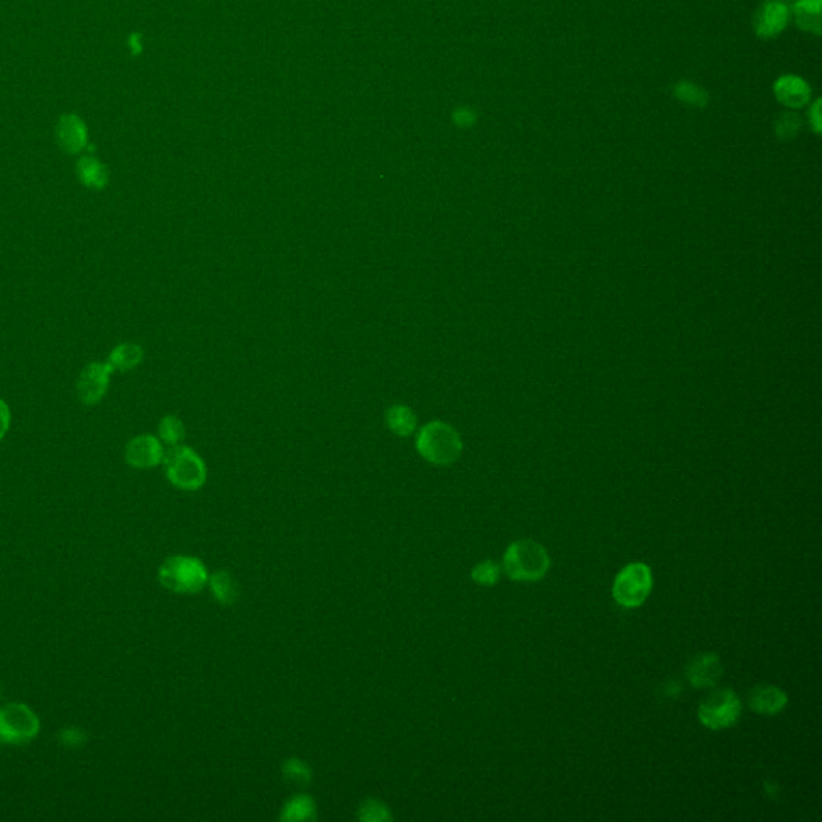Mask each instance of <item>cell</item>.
Masks as SVG:
<instances>
[{"instance_id": "cell-1", "label": "cell", "mask_w": 822, "mask_h": 822, "mask_svg": "<svg viewBox=\"0 0 822 822\" xmlns=\"http://www.w3.org/2000/svg\"><path fill=\"white\" fill-rule=\"evenodd\" d=\"M159 583L175 595H196L208 585V569L192 556H173L164 560L158 572Z\"/></svg>"}, {"instance_id": "cell-2", "label": "cell", "mask_w": 822, "mask_h": 822, "mask_svg": "<svg viewBox=\"0 0 822 822\" xmlns=\"http://www.w3.org/2000/svg\"><path fill=\"white\" fill-rule=\"evenodd\" d=\"M418 453L436 466L455 463L461 455L463 443L455 429L442 421H432L420 429L416 437Z\"/></svg>"}, {"instance_id": "cell-3", "label": "cell", "mask_w": 822, "mask_h": 822, "mask_svg": "<svg viewBox=\"0 0 822 822\" xmlns=\"http://www.w3.org/2000/svg\"><path fill=\"white\" fill-rule=\"evenodd\" d=\"M503 567L512 580H541L550 569V556L537 541L520 540L506 550Z\"/></svg>"}, {"instance_id": "cell-4", "label": "cell", "mask_w": 822, "mask_h": 822, "mask_svg": "<svg viewBox=\"0 0 822 822\" xmlns=\"http://www.w3.org/2000/svg\"><path fill=\"white\" fill-rule=\"evenodd\" d=\"M163 461L166 464L169 482L180 490H200L206 482V464L194 450L173 445V449L164 453Z\"/></svg>"}, {"instance_id": "cell-5", "label": "cell", "mask_w": 822, "mask_h": 822, "mask_svg": "<svg viewBox=\"0 0 822 822\" xmlns=\"http://www.w3.org/2000/svg\"><path fill=\"white\" fill-rule=\"evenodd\" d=\"M652 589V570L643 562L623 567L615 577L612 596L622 608H639Z\"/></svg>"}, {"instance_id": "cell-6", "label": "cell", "mask_w": 822, "mask_h": 822, "mask_svg": "<svg viewBox=\"0 0 822 822\" xmlns=\"http://www.w3.org/2000/svg\"><path fill=\"white\" fill-rule=\"evenodd\" d=\"M41 731V721L26 704L14 702L0 708V740L12 746H23Z\"/></svg>"}, {"instance_id": "cell-7", "label": "cell", "mask_w": 822, "mask_h": 822, "mask_svg": "<svg viewBox=\"0 0 822 822\" xmlns=\"http://www.w3.org/2000/svg\"><path fill=\"white\" fill-rule=\"evenodd\" d=\"M742 713V702L731 689H719L698 705V719L710 729H725L736 725Z\"/></svg>"}, {"instance_id": "cell-8", "label": "cell", "mask_w": 822, "mask_h": 822, "mask_svg": "<svg viewBox=\"0 0 822 822\" xmlns=\"http://www.w3.org/2000/svg\"><path fill=\"white\" fill-rule=\"evenodd\" d=\"M113 373H114V370L108 361L89 363L77 378L76 391L79 401L87 407H95L97 403H100L108 392Z\"/></svg>"}, {"instance_id": "cell-9", "label": "cell", "mask_w": 822, "mask_h": 822, "mask_svg": "<svg viewBox=\"0 0 822 822\" xmlns=\"http://www.w3.org/2000/svg\"><path fill=\"white\" fill-rule=\"evenodd\" d=\"M125 461L137 470H152L164 460V449L161 441L152 434H144L132 439L125 445Z\"/></svg>"}, {"instance_id": "cell-10", "label": "cell", "mask_w": 822, "mask_h": 822, "mask_svg": "<svg viewBox=\"0 0 822 822\" xmlns=\"http://www.w3.org/2000/svg\"><path fill=\"white\" fill-rule=\"evenodd\" d=\"M790 10L781 0H767L755 15V31L763 39L781 35L787 28Z\"/></svg>"}, {"instance_id": "cell-11", "label": "cell", "mask_w": 822, "mask_h": 822, "mask_svg": "<svg viewBox=\"0 0 822 822\" xmlns=\"http://www.w3.org/2000/svg\"><path fill=\"white\" fill-rule=\"evenodd\" d=\"M56 140L63 152L77 154L83 152L89 142L87 125L76 114H64L56 124Z\"/></svg>"}, {"instance_id": "cell-12", "label": "cell", "mask_w": 822, "mask_h": 822, "mask_svg": "<svg viewBox=\"0 0 822 822\" xmlns=\"http://www.w3.org/2000/svg\"><path fill=\"white\" fill-rule=\"evenodd\" d=\"M776 98L788 108H802L808 104L811 89L798 76H782L774 84Z\"/></svg>"}, {"instance_id": "cell-13", "label": "cell", "mask_w": 822, "mask_h": 822, "mask_svg": "<svg viewBox=\"0 0 822 822\" xmlns=\"http://www.w3.org/2000/svg\"><path fill=\"white\" fill-rule=\"evenodd\" d=\"M723 675V667L718 656L702 654L696 657L688 667V678L696 688H710L715 686Z\"/></svg>"}, {"instance_id": "cell-14", "label": "cell", "mask_w": 822, "mask_h": 822, "mask_svg": "<svg viewBox=\"0 0 822 822\" xmlns=\"http://www.w3.org/2000/svg\"><path fill=\"white\" fill-rule=\"evenodd\" d=\"M787 705V696L786 692L781 691L776 686L769 684H761L757 686L748 698V707L753 712L761 713V715H776L786 708Z\"/></svg>"}, {"instance_id": "cell-15", "label": "cell", "mask_w": 822, "mask_h": 822, "mask_svg": "<svg viewBox=\"0 0 822 822\" xmlns=\"http://www.w3.org/2000/svg\"><path fill=\"white\" fill-rule=\"evenodd\" d=\"M76 173L84 187L90 188V190H104L110 180L108 167L104 166L100 159L94 158V156H83L79 159Z\"/></svg>"}, {"instance_id": "cell-16", "label": "cell", "mask_w": 822, "mask_h": 822, "mask_svg": "<svg viewBox=\"0 0 822 822\" xmlns=\"http://www.w3.org/2000/svg\"><path fill=\"white\" fill-rule=\"evenodd\" d=\"M280 819L286 822H305L317 819V803L311 795H294L284 803Z\"/></svg>"}, {"instance_id": "cell-17", "label": "cell", "mask_w": 822, "mask_h": 822, "mask_svg": "<svg viewBox=\"0 0 822 822\" xmlns=\"http://www.w3.org/2000/svg\"><path fill=\"white\" fill-rule=\"evenodd\" d=\"M208 585L211 588V593L214 595L217 601L221 602L222 606H233L240 598L238 581L227 570H219L211 575Z\"/></svg>"}, {"instance_id": "cell-18", "label": "cell", "mask_w": 822, "mask_h": 822, "mask_svg": "<svg viewBox=\"0 0 822 822\" xmlns=\"http://www.w3.org/2000/svg\"><path fill=\"white\" fill-rule=\"evenodd\" d=\"M797 25L813 35H821V0H797L794 5Z\"/></svg>"}, {"instance_id": "cell-19", "label": "cell", "mask_w": 822, "mask_h": 822, "mask_svg": "<svg viewBox=\"0 0 822 822\" xmlns=\"http://www.w3.org/2000/svg\"><path fill=\"white\" fill-rule=\"evenodd\" d=\"M144 349L134 342H123L111 351L108 363L114 371H131L144 361Z\"/></svg>"}, {"instance_id": "cell-20", "label": "cell", "mask_w": 822, "mask_h": 822, "mask_svg": "<svg viewBox=\"0 0 822 822\" xmlns=\"http://www.w3.org/2000/svg\"><path fill=\"white\" fill-rule=\"evenodd\" d=\"M386 421L389 429L397 436L401 437L413 434L416 431V424H418L415 411L405 405H394V407L389 408Z\"/></svg>"}, {"instance_id": "cell-21", "label": "cell", "mask_w": 822, "mask_h": 822, "mask_svg": "<svg viewBox=\"0 0 822 822\" xmlns=\"http://www.w3.org/2000/svg\"><path fill=\"white\" fill-rule=\"evenodd\" d=\"M282 773H283V777L286 781L294 784V786H299V787L309 786L312 781L311 767L305 761L296 758V757L284 761Z\"/></svg>"}, {"instance_id": "cell-22", "label": "cell", "mask_w": 822, "mask_h": 822, "mask_svg": "<svg viewBox=\"0 0 822 822\" xmlns=\"http://www.w3.org/2000/svg\"><path fill=\"white\" fill-rule=\"evenodd\" d=\"M159 437L169 447L179 445L185 439V428L183 422L177 416H164L159 422Z\"/></svg>"}, {"instance_id": "cell-23", "label": "cell", "mask_w": 822, "mask_h": 822, "mask_svg": "<svg viewBox=\"0 0 822 822\" xmlns=\"http://www.w3.org/2000/svg\"><path fill=\"white\" fill-rule=\"evenodd\" d=\"M359 819L363 822H387L392 819V815L384 803L368 798L360 805Z\"/></svg>"}, {"instance_id": "cell-24", "label": "cell", "mask_w": 822, "mask_h": 822, "mask_svg": "<svg viewBox=\"0 0 822 822\" xmlns=\"http://www.w3.org/2000/svg\"><path fill=\"white\" fill-rule=\"evenodd\" d=\"M500 574H501L500 564H497L495 560H484L472 569L470 577L482 587H491L497 583Z\"/></svg>"}, {"instance_id": "cell-25", "label": "cell", "mask_w": 822, "mask_h": 822, "mask_svg": "<svg viewBox=\"0 0 822 822\" xmlns=\"http://www.w3.org/2000/svg\"><path fill=\"white\" fill-rule=\"evenodd\" d=\"M675 94L679 100H683L684 104H692V106H704L707 104V94L694 84H678Z\"/></svg>"}, {"instance_id": "cell-26", "label": "cell", "mask_w": 822, "mask_h": 822, "mask_svg": "<svg viewBox=\"0 0 822 822\" xmlns=\"http://www.w3.org/2000/svg\"><path fill=\"white\" fill-rule=\"evenodd\" d=\"M776 127H777V132L782 137H792L795 132H798V129H800V119L797 118L792 113H787V114H782V118L779 119V123H777Z\"/></svg>"}, {"instance_id": "cell-27", "label": "cell", "mask_w": 822, "mask_h": 822, "mask_svg": "<svg viewBox=\"0 0 822 822\" xmlns=\"http://www.w3.org/2000/svg\"><path fill=\"white\" fill-rule=\"evenodd\" d=\"M10 424H12V411H10L7 401L0 399V441L7 436Z\"/></svg>"}, {"instance_id": "cell-28", "label": "cell", "mask_w": 822, "mask_h": 822, "mask_svg": "<svg viewBox=\"0 0 822 822\" xmlns=\"http://www.w3.org/2000/svg\"><path fill=\"white\" fill-rule=\"evenodd\" d=\"M819 110H821V102L817 100L816 102L815 106L809 110V121H811V124L815 127V131L819 132V127H821V116H819Z\"/></svg>"}, {"instance_id": "cell-29", "label": "cell", "mask_w": 822, "mask_h": 822, "mask_svg": "<svg viewBox=\"0 0 822 822\" xmlns=\"http://www.w3.org/2000/svg\"><path fill=\"white\" fill-rule=\"evenodd\" d=\"M455 121L460 125H470L474 121V116L468 110H460L455 114Z\"/></svg>"}, {"instance_id": "cell-30", "label": "cell", "mask_w": 822, "mask_h": 822, "mask_svg": "<svg viewBox=\"0 0 822 822\" xmlns=\"http://www.w3.org/2000/svg\"><path fill=\"white\" fill-rule=\"evenodd\" d=\"M781 2H784V4H786V2H790V0H781Z\"/></svg>"}]
</instances>
